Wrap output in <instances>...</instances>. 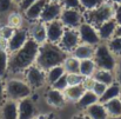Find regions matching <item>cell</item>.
<instances>
[{"mask_svg": "<svg viewBox=\"0 0 121 119\" xmlns=\"http://www.w3.org/2000/svg\"><path fill=\"white\" fill-rule=\"evenodd\" d=\"M5 93L8 99L18 101L20 99L31 97L32 88L25 79L14 77V78H9L5 82Z\"/></svg>", "mask_w": 121, "mask_h": 119, "instance_id": "5b68a950", "label": "cell"}, {"mask_svg": "<svg viewBox=\"0 0 121 119\" xmlns=\"http://www.w3.org/2000/svg\"><path fill=\"white\" fill-rule=\"evenodd\" d=\"M8 61H9V53L7 52V50L0 48V78H2L7 74Z\"/></svg>", "mask_w": 121, "mask_h": 119, "instance_id": "f546056e", "label": "cell"}, {"mask_svg": "<svg viewBox=\"0 0 121 119\" xmlns=\"http://www.w3.org/2000/svg\"><path fill=\"white\" fill-rule=\"evenodd\" d=\"M109 119H121V116H119V117H112V118Z\"/></svg>", "mask_w": 121, "mask_h": 119, "instance_id": "7dc6e473", "label": "cell"}, {"mask_svg": "<svg viewBox=\"0 0 121 119\" xmlns=\"http://www.w3.org/2000/svg\"><path fill=\"white\" fill-rule=\"evenodd\" d=\"M114 77H115V81L121 85V55L117 59V65H115V70H114Z\"/></svg>", "mask_w": 121, "mask_h": 119, "instance_id": "f35d334b", "label": "cell"}, {"mask_svg": "<svg viewBox=\"0 0 121 119\" xmlns=\"http://www.w3.org/2000/svg\"><path fill=\"white\" fill-rule=\"evenodd\" d=\"M24 21H25V17H24V14L19 9L12 11L6 17V24L9 25L11 27H13L14 30L24 27Z\"/></svg>", "mask_w": 121, "mask_h": 119, "instance_id": "cb8c5ba5", "label": "cell"}, {"mask_svg": "<svg viewBox=\"0 0 121 119\" xmlns=\"http://www.w3.org/2000/svg\"><path fill=\"white\" fill-rule=\"evenodd\" d=\"M5 97H6V93H5V84L0 79V104L4 101Z\"/></svg>", "mask_w": 121, "mask_h": 119, "instance_id": "b9f144b4", "label": "cell"}, {"mask_svg": "<svg viewBox=\"0 0 121 119\" xmlns=\"http://www.w3.org/2000/svg\"><path fill=\"white\" fill-rule=\"evenodd\" d=\"M37 0H21L19 4H18V9L21 12V13H24L33 2H35Z\"/></svg>", "mask_w": 121, "mask_h": 119, "instance_id": "ab89813d", "label": "cell"}, {"mask_svg": "<svg viewBox=\"0 0 121 119\" xmlns=\"http://www.w3.org/2000/svg\"><path fill=\"white\" fill-rule=\"evenodd\" d=\"M83 112L88 116L89 119H109V116L106 111L105 105L100 101L88 106Z\"/></svg>", "mask_w": 121, "mask_h": 119, "instance_id": "ac0fdd59", "label": "cell"}, {"mask_svg": "<svg viewBox=\"0 0 121 119\" xmlns=\"http://www.w3.org/2000/svg\"><path fill=\"white\" fill-rule=\"evenodd\" d=\"M106 107V111L109 116V118L112 117H119L121 116V99L120 97L111 99L106 103H102Z\"/></svg>", "mask_w": 121, "mask_h": 119, "instance_id": "4316f807", "label": "cell"}, {"mask_svg": "<svg viewBox=\"0 0 121 119\" xmlns=\"http://www.w3.org/2000/svg\"><path fill=\"white\" fill-rule=\"evenodd\" d=\"M114 20L117 21V24H121V4L117 5L114 8Z\"/></svg>", "mask_w": 121, "mask_h": 119, "instance_id": "60d3db41", "label": "cell"}, {"mask_svg": "<svg viewBox=\"0 0 121 119\" xmlns=\"http://www.w3.org/2000/svg\"><path fill=\"white\" fill-rule=\"evenodd\" d=\"M102 2H105V0H80V7L83 12H86L96 8Z\"/></svg>", "mask_w": 121, "mask_h": 119, "instance_id": "d6a6232c", "label": "cell"}, {"mask_svg": "<svg viewBox=\"0 0 121 119\" xmlns=\"http://www.w3.org/2000/svg\"><path fill=\"white\" fill-rule=\"evenodd\" d=\"M51 87H53V88H55V90H59V91H62V92H64V91L68 87V81H67V76H66V73H65L62 77H60L55 82H53V84L51 85Z\"/></svg>", "mask_w": 121, "mask_h": 119, "instance_id": "e575fe53", "label": "cell"}, {"mask_svg": "<svg viewBox=\"0 0 121 119\" xmlns=\"http://www.w3.org/2000/svg\"><path fill=\"white\" fill-rule=\"evenodd\" d=\"M114 8H115L114 5L105 1L96 8L83 12V19L85 21L92 24L93 26L99 27L101 24L114 18Z\"/></svg>", "mask_w": 121, "mask_h": 119, "instance_id": "3957f363", "label": "cell"}, {"mask_svg": "<svg viewBox=\"0 0 121 119\" xmlns=\"http://www.w3.org/2000/svg\"><path fill=\"white\" fill-rule=\"evenodd\" d=\"M1 119H18V101L7 99L1 107Z\"/></svg>", "mask_w": 121, "mask_h": 119, "instance_id": "ffe728a7", "label": "cell"}, {"mask_svg": "<svg viewBox=\"0 0 121 119\" xmlns=\"http://www.w3.org/2000/svg\"><path fill=\"white\" fill-rule=\"evenodd\" d=\"M86 91L83 84L80 85H72V86H68L65 91H64V94H65V98L67 101H71V103H77L80 97L82 96V93Z\"/></svg>", "mask_w": 121, "mask_h": 119, "instance_id": "7402d4cb", "label": "cell"}, {"mask_svg": "<svg viewBox=\"0 0 121 119\" xmlns=\"http://www.w3.org/2000/svg\"><path fill=\"white\" fill-rule=\"evenodd\" d=\"M37 116V106L30 97L18 100V119H34Z\"/></svg>", "mask_w": 121, "mask_h": 119, "instance_id": "8fae6325", "label": "cell"}, {"mask_svg": "<svg viewBox=\"0 0 121 119\" xmlns=\"http://www.w3.org/2000/svg\"><path fill=\"white\" fill-rule=\"evenodd\" d=\"M48 1H51V2H60L61 0H48Z\"/></svg>", "mask_w": 121, "mask_h": 119, "instance_id": "bcb514c9", "label": "cell"}, {"mask_svg": "<svg viewBox=\"0 0 121 119\" xmlns=\"http://www.w3.org/2000/svg\"><path fill=\"white\" fill-rule=\"evenodd\" d=\"M30 39V34H28V30L27 27H21L14 31V33L12 34V37L7 40V52L9 54L17 52L18 50H20L26 41Z\"/></svg>", "mask_w": 121, "mask_h": 119, "instance_id": "9c48e42d", "label": "cell"}, {"mask_svg": "<svg viewBox=\"0 0 121 119\" xmlns=\"http://www.w3.org/2000/svg\"><path fill=\"white\" fill-rule=\"evenodd\" d=\"M79 44H80V38L78 31L75 28H65L61 40L59 41L60 47L65 50L67 53H71Z\"/></svg>", "mask_w": 121, "mask_h": 119, "instance_id": "30bf717a", "label": "cell"}, {"mask_svg": "<svg viewBox=\"0 0 121 119\" xmlns=\"http://www.w3.org/2000/svg\"><path fill=\"white\" fill-rule=\"evenodd\" d=\"M69 54H72L73 57H75L79 60H85V59H93V54H94V46L87 45V44H82L80 42Z\"/></svg>", "mask_w": 121, "mask_h": 119, "instance_id": "d6986e66", "label": "cell"}, {"mask_svg": "<svg viewBox=\"0 0 121 119\" xmlns=\"http://www.w3.org/2000/svg\"><path fill=\"white\" fill-rule=\"evenodd\" d=\"M120 99H121V94H120Z\"/></svg>", "mask_w": 121, "mask_h": 119, "instance_id": "681fc988", "label": "cell"}, {"mask_svg": "<svg viewBox=\"0 0 121 119\" xmlns=\"http://www.w3.org/2000/svg\"><path fill=\"white\" fill-rule=\"evenodd\" d=\"M68 54L69 53L62 50L59 44L45 41L39 47V53H38L35 64L39 67H41L43 71H47L48 69L55 65H61Z\"/></svg>", "mask_w": 121, "mask_h": 119, "instance_id": "7a4b0ae2", "label": "cell"}, {"mask_svg": "<svg viewBox=\"0 0 121 119\" xmlns=\"http://www.w3.org/2000/svg\"><path fill=\"white\" fill-rule=\"evenodd\" d=\"M13 1H14V2H15V4H17V5H18V4H19V2H20V1H21V0H13Z\"/></svg>", "mask_w": 121, "mask_h": 119, "instance_id": "c3c4849f", "label": "cell"}, {"mask_svg": "<svg viewBox=\"0 0 121 119\" xmlns=\"http://www.w3.org/2000/svg\"><path fill=\"white\" fill-rule=\"evenodd\" d=\"M95 71H96V65H95V63H94L93 59L80 60L79 73L83 78H92Z\"/></svg>", "mask_w": 121, "mask_h": 119, "instance_id": "484cf974", "label": "cell"}, {"mask_svg": "<svg viewBox=\"0 0 121 119\" xmlns=\"http://www.w3.org/2000/svg\"><path fill=\"white\" fill-rule=\"evenodd\" d=\"M62 66L65 69L66 73H79V67H80V60L73 57L72 54H68L67 58L64 60Z\"/></svg>", "mask_w": 121, "mask_h": 119, "instance_id": "f1b7e54d", "label": "cell"}, {"mask_svg": "<svg viewBox=\"0 0 121 119\" xmlns=\"http://www.w3.org/2000/svg\"><path fill=\"white\" fill-rule=\"evenodd\" d=\"M99 101V97L92 91V90H86L82 96L80 97V99L75 103V105L78 106V109L81 111H85L88 106L95 104Z\"/></svg>", "mask_w": 121, "mask_h": 119, "instance_id": "44dd1931", "label": "cell"}, {"mask_svg": "<svg viewBox=\"0 0 121 119\" xmlns=\"http://www.w3.org/2000/svg\"><path fill=\"white\" fill-rule=\"evenodd\" d=\"M117 27H118V24L114 20V18L111 19V20H108V21H106V23H104V24H101L99 27H96L101 41H105L106 42L111 38H113L115 36Z\"/></svg>", "mask_w": 121, "mask_h": 119, "instance_id": "e0dca14e", "label": "cell"}, {"mask_svg": "<svg viewBox=\"0 0 121 119\" xmlns=\"http://www.w3.org/2000/svg\"><path fill=\"white\" fill-rule=\"evenodd\" d=\"M106 87H107V86H106L105 84H101V82H99V81L94 80V81H93V85H92V88H91V90H92V91H93V92H94V93H95V94H96L99 98H100V97L102 96V93L105 92Z\"/></svg>", "mask_w": 121, "mask_h": 119, "instance_id": "8d00e7d4", "label": "cell"}, {"mask_svg": "<svg viewBox=\"0 0 121 119\" xmlns=\"http://www.w3.org/2000/svg\"><path fill=\"white\" fill-rule=\"evenodd\" d=\"M46 101L49 106H52L54 109H62L65 106V104L67 103L64 92L55 90L53 87H51L46 92Z\"/></svg>", "mask_w": 121, "mask_h": 119, "instance_id": "9a60e30c", "label": "cell"}, {"mask_svg": "<svg viewBox=\"0 0 121 119\" xmlns=\"http://www.w3.org/2000/svg\"><path fill=\"white\" fill-rule=\"evenodd\" d=\"M65 73L66 72H65V69H64L62 64L61 65H55V66H53V67H51L46 71V82L51 86L60 77H62Z\"/></svg>", "mask_w": 121, "mask_h": 119, "instance_id": "83f0119b", "label": "cell"}, {"mask_svg": "<svg viewBox=\"0 0 121 119\" xmlns=\"http://www.w3.org/2000/svg\"><path fill=\"white\" fill-rule=\"evenodd\" d=\"M106 44H107L108 48L111 50V52L117 58H119L121 55V37L114 36L113 38H111L108 41H106Z\"/></svg>", "mask_w": 121, "mask_h": 119, "instance_id": "1f68e13d", "label": "cell"}, {"mask_svg": "<svg viewBox=\"0 0 121 119\" xmlns=\"http://www.w3.org/2000/svg\"><path fill=\"white\" fill-rule=\"evenodd\" d=\"M62 12V7L60 5V2H51L47 1V4L45 5L41 15L39 18V21L46 24L53 20H58L60 18V14Z\"/></svg>", "mask_w": 121, "mask_h": 119, "instance_id": "7c38bea8", "label": "cell"}, {"mask_svg": "<svg viewBox=\"0 0 121 119\" xmlns=\"http://www.w3.org/2000/svg\"><path fill=\"white\" fill-rule=\"evenodd\" d=\"M27 30H28L30 38L34 40L35 42H38L39 45L47 41V39H46V26L43 23H41L39 20L31 21L30 25L27 26Z\"/></svg>", "mask_w": 121, "mask_h": 119, "instance_id": "5bb4252c", "label": "cell"}, {"mask_svg": "<svg viewBox=\"0 0 121 119\" xmlns=\"http://www.w3.org/2000/svg\"><path fill=\"white\" fill-rule=\"evenodd\" d=\"M14 31L15 30L13 27H11L9 25L5 24V25L0 26V38H2V39H5V40H8L12 37V34L14 33Z\"/></svg>", "mask_w": 121, "mask_h": 119, "instance_id": "d590c367", "label": "cell"}, {"mask_svg": "<svg viewBox=\"0 0 121 119\" xmlns=\"http://www.w3.org/2000/svg\"><path fill=\"white\" fill-rule=\"evenodd\" d=\"M94 80L101 82V84H105L106 86L113 84L115 81V77H114V72H111V71H106V70H100V69H96V71L94 72L93 77Z\"/></svg>", "mask_w": 121, "mask_h": 119, "instance_id": "d4e9b609", "label": "cell"}, {"mask_svg": "<svg viewBox=\"0 0 121 119\" xmlns=\"http://www.w3.org/2000/svg\"><path fill=\"white\" fill-rule=\"evenodd\" d=\"M66 76H67L68 86L83 84V80H85V78L81 76L80 73H66Z\"/></svg>", "mask_w": 121, "mask_h": 119, "instance_id": "836d02e7", "label": "cell"}, {"mask_svg": "<svg viewBox=\"0 0 121 119\" xmlns=\"http://www.w3.org/2000/svg\"><path fill=\"white\" fill-rule=\"evenodd\" d=\"M117 57L111 52L108 48L107 44L105 41H101L94 47V54H93V60L96 65V69L100 70H106L114 72L115 65H117Z\"/></svg>", "mask_w": 121, "mask_h": 119, "instance_id": "277c9868", "label": "cell"}, {"mask_svg": "<svg viewBox=\"0 0 121 119\" xmlns=\"http://www.w3.org/2000/svg\"><path fill=\"white\" fill-rule=\"evenodd\" d=\"M47 1L48 0H37L35 2H33L22 14H24V17H25V20H27V21H37V20H39V18H40L41 15V12H42V9H43V7H45V5L47 4Z\"/></svg>", "mask_w": 121, "mask_h": 119, "instance_id": "2e32d148", "label": "cell"}, {"mask_svg": "<svg viewBox=\"0 0 121 119\" xmlns=\"http://www.w3.org/2000/svg\"><path fill=\"white\" fill-rule=\"evenodd\" d=\"M59 20L65 28H78L83 19V11L79 8H62Z\"/></svg>", "mask_w": 121, "mask_h": 119, "instance_id": "8992f818", "label": "cell"}, {"mask_svg": "<svg viewBox=\"0 0 121 119\" xmlns=\"http://www.w3.org/2000/svg\"><path fill=\"white\" fill-rule=\"evenodd\" d=\"M60 5L62 8H79L80 7V0H61Z\"/></svg>", "mask_w": 121, "mask_h": 119, "instance_id": "74e56055", "label": "cell"}, {"mask_svg": "<svg viewBox=\"0 0 121 119\" xmlns=\"http://www.w3.org/2000/svg\"><path fill=\"white\" fill-rule=\"evenodd\" d=\"M40 45L35 42L31 38L26 41V44L18 50L17 52L9 54V61H8V72L12 76H19L24 74L25 71L35 64L37 57L39 53Z\"/></svg>", "mask_w": 121, "mask_h": 119, "instance_id": "6da1fadb", "label": "cell"}, {"mask_svg": "<svg viewBox=\"0 0 121 119\" xmlns=\"http://www.w3.org/2000/svg\"><path fill=\"white\" fill-rule=\"evenodd\" d=\"M105 1H107V2H109V4L114 5V6L120 5V4H121V0H105Z\"/></svg>", "mask_w": 121, "mask_h": 119, "instance_id": "ee69618b", "label": "cell"}, {"mask_svg": "<svg viewBox=\"0 0 121 119\" xmlns=\"http://www.w3.org/2000/svg\"><path fill=\"white\" fill-rule=\"evenodd\" d=\"M77 31L79 33L80 42L82 44H87L95 47L98 44L101 42V39L98 33V28L87 21H82L80 26L77 28Z\"/></svg>", "mask_w": 121, "mask_h": 119, "instance_id": "ba28073f", "label": "cell"}, {"mask_svg": "<svg viewBox=\"0 0 121 119\" xmlns=\"http://www.w3.org/2000/svg\"><path fill=\"white\" fill-rule=\"evenodd\" d=\"M71 119H89V118H88V116H87V114L82 111V112H80V113L74 114V116H73Z\"/></svg>", "mask_w": 121, "mask_h": 119, "instance_id": "7bdbcfd3", "label": "cell"}, {"mask_svg": "<svg viewBox=\"0 0 121 119\" xmlns=\"http://www.w3.org/2000/svg\"><path fill=\"white\" fill-rule=\"evenodd\" d=\"M121 94V85L119 82L114 81L113 84L108 85L105 90V92L102 93V96L99 98V101L100 103H106L111 99H114V98H118L120 97Z\"/></svg>", "mask_w": 121, "mask_h": 119, "instance_id": "603a6c76", "label": "cell"}, {"mask_svg": "<svg viewBox=\"0 0 121 119\" xmlns=\"http://www.w3.org/2000/svg\"><path fill=\"white\" fill-rule=\"evenodd\" d=\"M14 9H18V5L13 0H0V17L6 18Z\"/></svg>", "mask_w": 121, "mask_h": 119, "instance_id": "4dcf8cb0", "label": "cell"}, {"mask_svg": "<svg viewBox=\"0 0 121 119\" xmlns=\"http://www.w3.org/2000/svg\"><path fill=\"white\" fill-rule=\"evenodd\" d=\"M24 79L26 80V82L31 86V88H41L43 87L47 82H46V71H43L41 67H39L37 64L32 65L31 67H28L25 73H24Z\"/></svg>", "mask_w": 121, "mask_h": 119, "instance_id": "52a82bcc", "label": "cell"}, {"mask_svg": "<svg viewBox=\"0 0 121 119\" xmlns=\"http://www.w3.org/2000/svg\"><path fill=\"white\" fill-rule=\"evenodd\" d=\"M46 26V39L49 42H54V44H59V41L61 40V37L64 34L65 27L61 24V21L58 20H53L49 23L45 24Z\"/></svg>", "mask_w": 121, "mask_h": 119, "instance_id": "4fadbf2b", "label": "cell"}, {"mask_svg": "<svg viewBox=\"0 0 121 119\" xmlns=\"http://www.w3.org/2000/svg\"><path fill=\"white\" fill-rule=\"evenodd\" d=\"M115 36H119V37H121V24H119V25H118V27H117Z\"/></svg>", "mask_w": 121, "mask_h": 119, "instance_id": "f6af8a7d", "label": "cell"}]
</instances>
